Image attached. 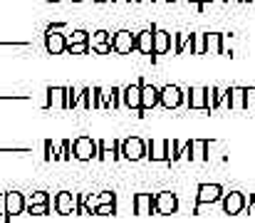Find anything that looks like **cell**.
Returning a JSON list of instances; mask_svg holds the SVG:
<instances>
[{
  "instance_id": "6da1fadb",
  "label": "cell",
  "mask_w": 255,
  "mask_h": 223,
  "mask_svg": "<svg viewBox=\"0 0 255 223\" xmlns=\"http://www.w3.org/2000/svg\"><path fill=\"white\" fill-rule=\"evenodd\" d=\"M221 196H223V186L221 184H201L198 191H196V209H193V214H201L203 206L218 204Z\"/></svg>"
},
{
  "instance_id": "7a4b0ae2",
  "label": "cell",
  "mask_w": 255,
  "mask_h": 223,
  "mask_svg": "<svg viewBox=\"0 0 255 223\" xmlns=\"http://www.w3.org/2000/svg\"><path fill=\"white\" fill-rule=\"evenodd\" d=\"M246 201H248V196L243 191H231V194H223L221 196V209L228 216H238V214L246 211Z\"/></svg>"
},
{
  "instance_id": "3957f363",
  "label": "cell",
  "mask_w": 255,
  "mask_h": 223,
  "mask_svg": "<svg viewBox=\"0 0 255 223\" xmlns=\"http://www.w3.org/2000/svg\"><path fill=\"white\" fill-rule=\"evenodd\" d=\"M122 159L127 161H141L146 159V142L141 137H129L122 142Z\"/></svg>"
},
{
  "instance_id": "277c9868",
  "label": "cell",
  "mask_w": 255,
  "mask_h": 223,
  "mask_svg": "<svg viewBox=\"0 0 255 223\" xmlns=\"http://www.w3.org/2000/svg\"><path fill=\"white\" fill-rule=\"evenodd\" d=\"M72 156L77 161H92V159H97V139H92V137H77L72 142Z\"/></svg>"
},
{
  "instance_id": "5b68a950",
  "label": "cell",
  "mask_w": 255,
  "mask_h": 223,
  "mask_svg": "<svg viewBox=\"0 0 255 223\" xmlns=\"http://www.w3.org/2000/svg\"><path fill=\"white\" fill-rule=\"evenodd\" d=\"M109 42H112V50L119 52V55H129V52L136 50V35H131L129 30L114 32V35L109 37Z\"/></svg>"
},
{
  "instance_id": "8992f818",
  "label": "cell",
  "mask_w": 255,
  "mask_h": 223,
  "mask_svg": "<svg viewBox=\"0 0 255 223\" xmlns=\"http://www.w3.org/2000/svg\"><path fill=\"white\" fill-rule=\"evenodd\" d=\"M159 104L164 109H178L183 104V89L178 84H166L159 89Z\"/></svg>"
},
{
  "instance_id": "52a82bcc",
  "label": "cell",
  "mask_w": 255,
  "mask_h": 223,
  "mask_svg": "<svg viewBox=\"0 0 255 223\" xmlns=\"http://www.w3.org/2000/svg\"><path fill=\"white\" fill-rule=\"evenodd\" d=\"M178 211V199H176V194H171V191H159L156 196H154V214H159V216H171V214H176Z\"/></svg>"
},
{
  "instance_id": "ba28073f",
  "label": "cell",
  "mask_w": 255,
  "mask_h": 223,
  "mask_svg": "<svg viewBox=\"0 0 255 223\" xmlns=\"http://www.w3.org/2000/svg\"><path fill=\"white\" fill-rule=\"evenodd\" d=\"M45 50L50 55H62L67 50V35H62L57 27H50L45 35Z\"/></svg>"
},
{
  "instance_id": "9c48e42d",
  "label": "cell",
  "mask_w": 255,
  "mask_h": 223,
  "mask_svg": "<svg viewBox=\"0 0 255 223\" xmlns=\"http://www.w3.org/2000/svg\"><path fill=\"white\" fill-rule=\"evenodd\" d=\"M122 104L131 112H139L141 109V82L136 84H129L122 89Z\"/></svg>"
},
{
  "instance_id": "30bf717a",
  "label": "cell",
  "mask_w": 255,
  "mask_h": 223,
  "mask_svg": "<svg viewBox=\"0 0 255 223\" xmlns=\"http://www.w3.org/2000/svg\"><path fill=\"white\" fill-rule=\"evenodd\" d=\"M27 206V199L20 191H5V219L7 216H20Z\"/></svg>"
},
{
  "instance_id": "8fae6325",
  "label": "cell",
  "mask_w": 255,
  "mask_h": 223,
  "mask_svg": "<svg viewBox=\"0 0 255 223\" xmlns=\"http://www.w3.org/2000/svg\"><path fill=\"white\" fill-rule=\"evenodd\" d=\"M52 204H55V211H57L60 216H70V214L77 211V196L70 194V191H60Z\"/></svg>"
},
{
  "instance_id": "7c38bea8",
  "label": "cell",
  "mask_w": 255,
  "mask_h": 223,
  "mask_svg": "<svg viewBox=\"0 0 255 223\" xmlns=\"http://www.w3.org/2000/svg\"><path fill=\"white\" fill-rule=\"evenodd\" d=\"M97 159L99 161H109V159H122V142H109V139H99L97 142Z\"/></svg>"
},
{
  "instance_id": "4fadbf2b",
  "label": "cell",
  "mask_w": 255,
  "mask_h": 223,
  "mask_svg": "<svg viewBox=\"0 0 255 223\" xmlns=\"http://www.w3.org/2000/svg\"><path fill=\"white\" fill-rule=\"evenodd\" d=\"M226 107H228V109H236V112L248 109V89H246V87H231V89H228Z\"/></svg>"
},
{
  "instance_id": "5bb4252c",
  "label": "cell",
  "mask_w": 255,
  "mask_h": 223,
  "mask_svg": "<svg viewBox=\"0 0 255 223\" xmlns=\"http://www.w3.org/2000/svg\"><path fill=\"white\" fill-rule=\"evenodd\" d=\"M154 107H159V87L146 84L141 79V109L144 112H151Z\"/></svg>"
},
{
  "instance_id": "9a60e30c",
  "label": "cell",
  "mask_w": 255,
  "mask_h": 223,
  "mask_svg": "<svg viewBox=\"0 0 255 223\" xmlns=\"http://www.w3.org/2000/svg\"><path fill=\"white\" fill-rule=\"evenodd\" d=\"M183 102L188 109H206V87H191L183 92Z\"/></svg>"
},
{
  "instance_id": "2e32d148",
  "label": "cell",
  "mask_w": 255,
  "mask_h": 223,
  "mask_svg": "<svg viewBox=\"0 0 255 223\" xmlns=\"http://www.w3.org/2000/svg\"><path fill=\"white\" fill-rule=\"evenodd\" d=\"M45 109H65V87H47V97L42 102Z\"/></svg>"
},
{
  "instance_id": "e0dca14e",
  "label": "cell",
  "mask_w": 255,
  "mask_h": 223,
  "mask_svg": "<svg viewBox=\"0 0 255 223\" xmlns=\"http://www.w3.org/2000/svg\"><path fill=\"white\" fill-rule=\"evenodd\" d=\"M85 109H99L102 107V87H82V102Z\"/></svg>"
},
{
  "instance_id": "ac0fdd59",
  "label": "cell",
  "mask_w": 255,
  "mask_h": 223,
  "mask_svg": "<svg viewBox=\"0 0 255 223\" xmlns=\"http://www.w3.org/2000/svg\"><path fill=\"white\" fill-rule=\"evenodd\" d=\"M146 159H151V161H169V156H166V139L146 142Z\"/></svg>"
},
{
  "instance_id": "d6986e66",
  "label": "cell",
  "mask_w": 255,
  "mask_h": 223,
  "mask_svg": "<svg viewBox=\"0 0 255 223\" xmlns=\"http://www.w3.org/2000/svg\"><path fill=\"white\" fill-rule=\"evenodd\" d=\"M131 204H134V214H136V216H149V214H154V196H151V194H136Z\"/></svg>"
},
{
  "instance_id": "ffe728a7",
  "label": "cell",
  "mask_w": 255,
  "mask_h": 223,
  "mask_svg": "<svg viewBox=\"0 0 255 223\" xmlns=\"http://www.w3.org/2000/svg\"><path fill=\"white\" fill-rule=\"evenodd\" d=\"M191 161H208L211 159V144L206 139H193L191 142Z\"/></svg>"
},
{
  "instance_id": "44dd1931",
  "label": "cell",
  "mask_w": 255,
  "mask_h": 223,
  "mask_svg": "<svg viewBox=\"0 0 255 223\" xmlns=\"http://www.w3.org/2000/svg\"><path fill=\"white\" fill-rule=\"evenodd\" d=\"M136 50L141 55H154V30H141L136 35Z\"/></svg>"
},
{
  "instance_id": "7402d4cb",
  "label": "cell",
  "mask_w": 255,
  "mask_h": 223,
  "mask_svg": "<svg viewBox=\"0 0 255 223\" xmlns=\"http://www.w3.org/2000/svg\"><path fill=\"white\" fill-rule=\"evenodd\" d=\"M171 50V35L166 30H154V55H166Z\"/></svg>"
},
{
  "instance_id": "603a6c76",
  "label": "cell",
  "mask_w": 255,
  "mask_h": 223,
  "mask_svg": "<svg viewBox=\"0 0 255 223\" xmlns=\"http://www.w3.org/2000/svg\"><path fill=\"white\" fill-rule=\"evenodd\" d=\"M102 107H122V89L119 87H112V89H102Z\"/></svg>"
},
{
  "instance_id": "cb8c5ba5",
  "label": "cell",
  "mask_w": 255,
  "mask_h": 223,
  "mask_svg": "<svg viewBox=\"0 0 255 223\" xmlns=\"http://www.w3.org/2000/svg\"><path fill=\"white\" fill-rule=\"evenodd\" d=\"M82 102V89L80 87H65V109H75Z\"/></svg>"
},
{
  "instance_id": "d4e9b609",
  "label": "cell",
  "mask_w": 255,
  "mask_h": 223,
  "mask_svg": "<svg viewBox=\"0 0 255 223\" xmlns=\"http://www.w3.org/2000/svg\"><path fill=\"white\" fill-rule=\"evenodd\" d=\"M206 52L208 55H218L221 52V35L218 32H208L206 35Z\"/></svg>"
},
{
  "instance_id": "484cf974",
  "label": "cell",
  "mask_w": 255,
  "mask_h": 223,
  "mask_svg": "<svg viewBox=\"0 0 255 223\" xmlns=\"http://www.w3.org/2000/svg\"><path fill=\"white\" fill-rule=\"evenodd\" d=\"M166 156H169V161H178L181 159V142L166 139Z\"/></svg>"
},
{
  "instance_id": "4316f807",
  "label": "cell",
  "mask_w": 255,
  "mask_h": 223,
  "mask_svg": "<svg viewBox=\"0 0 255 223\" xmlns=\"http://www.w3.org/2000/svg\"><path fill=\"white\" fill-rule=\"evenodd\" d=\"M57 159H60V161H70V159H72V142H70V139H65V142L60 144Z\"/></svg>"
},
{
  "instance_id": "83f0119b",
  "label": "cell",
  "mask_w": 255,
  "mask_h": 223,
  "mask_svg": "<svg viewBox=\"0 0 255 223\" xmlns=\"http://www.w3.org/2000/svg\"><path fill=\"white\" fill-rule=\"evenodd\" d=\"M77 42H89V32L75 30L72 35H67V45H77Z\"/></svg>"
},
{
  "instance_id": "f1b7e54d",
  "label": "cell",
  "mask_w": 255,
  "mask_h": 223,
  "mask_svg": "<svg viewBox=\"0 0 255 223\" xmlns=\"http://www.w3.org/2000/svg\"><path fill=\"white\" fill-rule=\"evenodd\" d=\"M32 216H45V214H50V204H27L25 206Z\"/></svg>"
},
{
  "instance_id": "f546056e",
  "label": "cell",
  "mask_w": 255,
  "mask_h": 223,
  "mask_svg": "<svg viewBox=\"0 0 255 223\" xmlns=\"http://www.w3.org/2000/svg\"><path fill=\"white\" fill-rule=\"evenodd\" d=\"M117 214V204H99L94 209V216H114Z\"/></svg>"
},
{
  "instance_id": "4dcf8cb0",
  "label": "cell",
  "mask_w": 255,
  "mask_h": 223,
  "mask_svg": "<svg viewBox=\"0 0 255 223\" xmlns=\"http://www.w3.org/2000/svg\"><path fill=\"white\" fill-rule=\"evenodd\" d=\"M42 147H45V161H60V159H57V149H55V144H52L50 139H45Z\"/></svg>"
},
{
  "instance_id": "1f68e13d",
  "label": "cell",
  "mask_w": 255,
  "mask_h": 223,
  "mask_svg": "<svg viewBox=\"0 0 255 223\" xmlns=\"http://www.w3.org/2000/svg\"><path fill=\"white\" fill-rule=\"evenodd\" d=\"M27 204H50V194L47 191H35V194H30Z\"/></svg>"
},
{
  "instance_id": "d6a6232c",
  "label": "cell",
  "mask_w": 255,
  "mask_h": 223,
  "mask_svg": "<svg viewBox=\"0 0 255 223\" xmlns=\"http://www.w3.org/2000/svg\"><path fill=\"white\" fill-rule=\"evenodd\" d=\"M67 52H72V55H87V52H89V42H77V45H67Z\"/></svg>"
},
{
  "instance_id": "836d02e7",
  "label": "cell",
  "mask_w": 255,
  "mask_h": 223,
  "mask_svg": "<svg viewBox=\"0 0 255 223\" xmlns=\"http://www.w3.org/2000/svg\"><path fill=\"white\" fill-rule=\"evenodd\" d=\"M99 42H109V32H107V30H97L94 37L89 40V47H92V45H99Z\"/></svg>"
},
{
  "instance_id": "e575fe53",
  "label": "cell",
  "mask_w": 255,
  "mask_h": 223,
  "mask_svg": "<svg viewBox=\"0 0 255 223\" xmlns=\"http://www.w3.org/2000/svg\"><path fill=\"white\" fill-rule=\"evenodd\" d=\"M193 40V50L201 55V52H206V35H196V37H191Z\"/></svg>"
},
{
  "instance_id": "d590c367",
  "label": "cell",
  "mask_w": 255,
  "mask_h": 223,
  "mask_svg": "<svg viewBox=\"0 0 255 223\" xmlns=\"http://www.w3.org/2000/svg\"><path fill=\"white\" fill-rule=\"evenodd\" d=\"M92 50H94V52H99V55H107V52H112V42H99V45H92Z\"/></svg>"
},
{
  "instance_id": "8d00e7d4",
  "label": "cell",
  "mask_w": 255,
  "mask_h": 223,
  "mask_svg": "<svg viewBox=\"0 0 255 223\" xmlns=\"http://www.w3.org/2000/svg\"><path fill=\"white\" fill-rule=\"evenodd\" d=\"M186 45H188V35H178V42H176V52L181 55V52L186 50Z\"/></svg>"
},
{
  "instance_id": "74e56055",
  "label": "cell",
  "mask_w": 255,
  "mask_h": 223,
  "mask_svg": "<svg viewBox=\"0 0 255 223\" xmlns=\"http://www.w3.org/2000/svg\"><path fill=\"white\" fill-rule=\"evenodd\" d=\"M0 216H5V194H0Z\"/></svg>"
},
{
  "instance_id": "f35d334b",
  "label": "cell",
  "mask_w": 255,
  "mask_h": 223,
  "mask_svg": "<svg viewBox=\"0 0 255 223\" xmlns=\"http://www.w3.org/2000/svg\"><path fill=\"white\" fill-rule=\"evenodd\" d=\"M201 2H211V0H201Z\"/></svg>"
},
{
  "instance_id": "ab89813d",
  "label": "cell",
  "mask_w": 255,
  "mask_h": 223,
  "mask_svg": "<svg viewBox=\"0 0 255 223\" xmlns=\"http://www.w3.org/2000/svg\"><path fill=\"white\" fill-rule=\"evenodd\" d=\"M50 2H60V0H50Z\"/></svg>"
},
{
  "instance_id": "60d3db41",
  "label": "cell",
  "mask_w": 255,
  "mask_h": 223,
  "mask_svg": "<svg viewBox=\"0 0 255 223\" xmlns=\"http://www.w3.org/2000/svg\"><path fill=\"white\" fill-rule=\"evenodd\" d=\"M97 2H107V0H97Z\"/></svg>"
},
{
  "instance_id": "b9f144b4",
  "label": "cell",
  "mask_w": 255,
  "mask_h": 223,
  "mask_svg": "<svg viewBox=\"0 0 255 223\" xmlns=\"http://www.w3.org/2000/svg\"><path fill=\"white\" fill-rule=\"evenodd\" d=\"M72 2H82V0H72Z\"/></svg>"
},
{
  "instance_id": "7bdbcfd3",
  "label": "cell",
  "mask_w": 255,
  "mask_h": 223,
  "mask_svg": "<svg viewBox=\"0 0 255 223\" xmlns=\"http://www.w3.org/2000/svg\"><path fill=\"white\" fill-rule=\"evenodd\" d=\"M166 2H176V0H166Z\"/></svg>"
},
{
  "instance_id": "ee69618b",
  "label": "cell",
  "mask_w": 255,
  "mask_h": 223,
  "mask_svg": "<svg viewBox=\"0 0 255 223\" xmlns=\"http://www.w3.org/2000/svg\"><path fill=\"white\" fill-rule=\"evenodd\" d=\"M191 2H198V0H191Z\"/></svg>"
}]
</instances>
